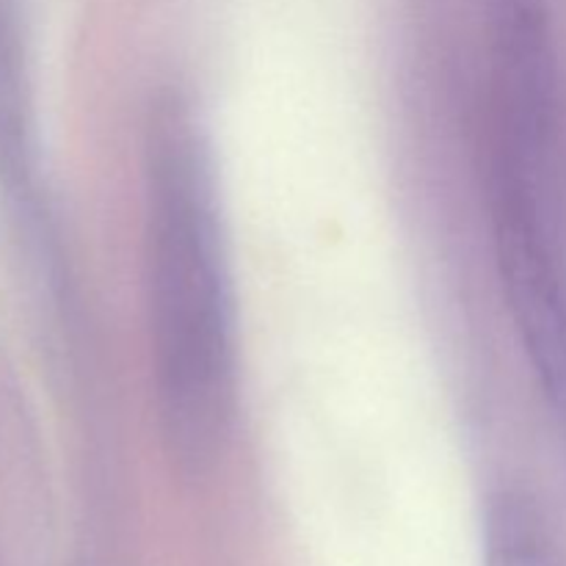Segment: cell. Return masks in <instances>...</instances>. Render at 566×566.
<instances>
[{"mask_svg": "<svg viewBox=\"0 0 566 566\" xmlns=\"http://www.w3.org/2000/svg\"><path fill=\"white\" fill-rule=\"evenodd\" d=\"M484 566H562L536 514L523 501L503 497L486 514Z\"/></svg>", "mask_w": 566, "mask_h": 566, "instance_id": "3", "label": "cell"}, {"mask_svg": "<svg viewBox=\"0 0 566 566\" xmlns=\"http://www.w3.org/2000/svg\"><path fill=\"white\" fill-rule=\"evenodd\" d=\"M0 193L28 241L42 252L48 213L39 188L22 0H0Z\"/></svg>", "mask_w": 566, "mask_h": 566, "instance_id": "2", "label": "cell"}, {"mask_svg": "<svg viewBox=\"0 0 566 566\" xmlns=\"http://www.w3.org/2000/svg\"><path fill=\"white\" fill-rule=\"evenodd\" d=\"M144 287L166 457L202 475L238 418V318L208 122L182 88L149 99L142 142Z\"/></svg>", "mask_w": 566, "mask_h": 566, "instance_id": "1", "label": "cell"}]
</instances>
